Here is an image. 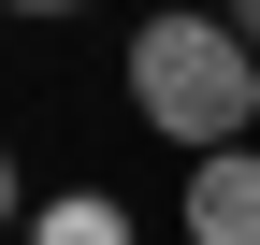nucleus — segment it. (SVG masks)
I'll list each match as a JSON object with an SVG mask.
<instances>
[{"instance_id":"obj_4","label":"nucleus","mask_w":260,"mask_h":245,"mask_svg":"<svg viewBox=\"0 0 260 245\" xmlns=\"http://www.w3.org/2000/svg\"><path fill=\"white\" fill-rule=\"evenodd\" d=\"M15 231H29V217H15V144H0V245H15Z\"/></svg>"},{"instance_id":"obj_2","label":"nucleus","mask_w":260,"mask_h":245,"mask_svg":"<svg viewBox=\"0 0 260 245\" xmlns=\"http://www.w3.org/2000/svg\"><path fill=\"white\" fill-rule=\"evenodd\" d=\"M174 231H188V245H260V144H232V159H188Z\"/></svg>"},{"instance_id":"obj_3","label":"nucleus","mask_w":260,"mask_h":245,"mask_svg":"<svg viewBox=\"0 0 260 245\" xmlns=\"http://www.w3.org/2000/svg\"><path fill=\"white\" fill-rule=\"evenodd\" d=\"M15 245H130V202H116V188H58Z\"/></svg>"},{"instance_id":"obj_1","label":"nucleus","mask_w":260,"mask_h":245,"mask_svg":"<svg viewBox=\"0 0 260 245\" xmlns=\"http://www.w3.org/2000/svg\"><path fill=\"white\" fill-rule=\"evenodd\" d=\"M130 115L188 159H232L260 130V58L232 44V15H145L130 29Z\"/></svg>"}]
</instances>
